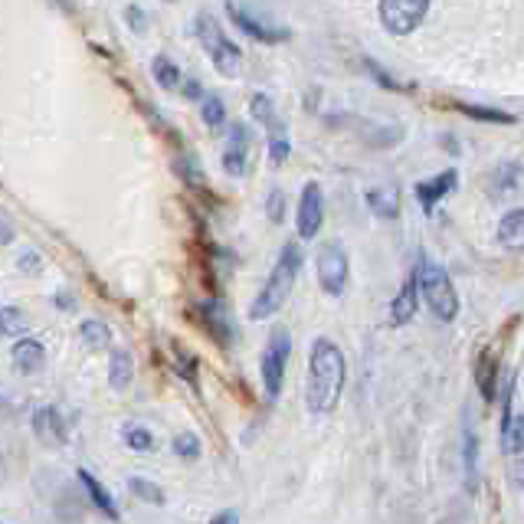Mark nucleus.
<instances>
[{
	"mask_svg": "<svg viewBox=\"0 0 524 524\" xmlns=\"http://www.w3.org/2000/svg\"><path fill=\"white\" fill-rule=\"evenodd\" d=\"M79 482H82V488L89 492V498H92V505L99 508V511H105L112 521H118V508H115V502H112V495L105 492V488L99 485V479H95L92 472H86V469H79Z\"/></svg>",
	"mask_w": 524,
	"mask_h": 524,
	"instance_id": "17",
	"label": "nucleus"
},
{
	"mask_svg": "<svg viewBox=\"0 0 524 524\" xmlns=\"http://www.w3.org/2000/svg\"><path fill=\"white\" fill-rule=\"evenodd\" d=\"M292 357V341L289 331H276L272 341L266 344V354H262V387H266L269 400H279L282 384H285V367H289Z\"/></svg>",
	"mask_w": 524,
	"mask_h": 524,
	"instance_id": "5",
	"label": "nucleus"
},
{
	"mask_svg": "<svg viewBox=\"0 0 524 524\" xmlns=\"http://www.w3.org/2000/svg\"><path fill=\"white\" fill-rule=\"evenodd\" d=\"M10 361H14V367L20 374H37L43 361H46V348L43 341L37 338H20L14 344V351H10Z\"/></svg>",
	"mask_w": 524,
	"mask_h": 524,
	"instance_id": "12",
	"label": "nucleus"
},
{
	"mask_svg": "<svg viewBox=\"0 0 524 524\" xmlns=\"http://www.w3.org/2000/svg\"><path fill=\"white\" fill-rule=\"evenodd\" d=\"M348 364H344L341 348L331 338H318L308 357V384H305V403L312 413H331L338 407Z\"/></svg>",
	"mask_w": 524,
	"mask_h": 524,
	"instance_id": "1",
	"label": "nucleus"
},
{
	"mask_svg": "<svg viewBox=\"0 0 524 524\" xmlns=\"http://www.w3.org/2000/svg\"><path fill=\"white\" fill-rule=\"evenodd\" d=\"M416 285H420V295L439 321H456L459 295H456V289H452L449 272L439 266V262H433L430 256H420V266H416Z\"/></svg>",
	"mask_w": 524,
	"mask_h": 524,
	"instance_id": "3",
	"label": "nucleus"
},
{
	"mask_svg": "<svg viewBox=\"0 0 524 524\" xmlns=\"http://www.w3.org/2000/svg\"><path fill=\"white\" fill-rule=\"evenodd\" d=\"M184 95H187V99H200V82L190 79L187 86H184Z\"/></svg>",
	"mask_w": 524,
	"mask_h": 524,
	"instance_id": "37",
	"label": "nucleus"
},
{
	"mask_svg": "<svg viewBox=\"0 0 524 524\" xmlns=\"http://www.w3.org/2000/svg\"><path fill=\"white\" fill-rule=\"evenodd\" d=\"M505 452H524V416H511L508 430H502Z\"/></svg>",
	"mask_w": 524,
	"mask_h": 524,
	"instance_id": "26",
	"label": "nucleus"
},
{
	"mask_svg": "<svg viewBox=\"0 0 524 524\" xmlns=\"http://www.w3.org/2000/svg\"><path fill=\"white\" fill-rule=\"evenodd\" d=\"M367 204L377 213V217L384 220H393L400 213V204H397V194H393L390 187H374L371 194H367Z\"/></svg>",
	"mask_w": 524,
	"mask_h": 524,
	"instance_id": "19",
	"label": "nucleus"
},
{
	"mask_svg": "<svg viewBox=\"0 0 524 524\" xmlns=\"http://www.w3.org/2000/svg\"><path fill=\"white\" fill-rule=\"evenodd\" d=\"M299 272H302V249H299V243H285L276 266H272V272H269V282L262 285L253 308H249V318L266 321V318L276 315L279 308L289 302L295 282H299Z\"/></svg>",
	"mask_w": 524,
	"mask_h": 524,
	"instance_id": "2",
	"label": "nucleus"
},
{
	"mask_svg": "<svg viewBox=\"0 0 524 524\" xmlns=\"http://www.w3.org/2000/svg\"><path fill=\"white\" fill-rule=\"evenodd\" d=\"M131 374H135V361H131V354L118 348L112 354V367H109V384L115 390H125L131 384Z\"/></svg>",
	"mask_w": 524,
	"mask_h": 524,
	"instance_id": "18",
	"label": "nucleus"
},
{
	"mask_svg": "<svg viewBox=\"0 0 524 524\" xmlns=\"http://www.w3.org/2000/svg\"><path fill=\"white\" fill-rule=\"evenodd\" d=\"M246 164H249V128L233 125L230 141H226V151H223V171L230 177H243Z\"/></svg>",
	"mask_w": 524,
	"mask_h": 524,
	"instance_id": "9",
	"label": "nucleus"
},
{
	"mask_svg": "<svg viewBox=\"0 0 524 524\" xmlns=\"http://www.w3.org/2000/svg\"><path fill=\"white\" fill-rule=\"evenodd\" d=\"M364 66H367V69H371V73H374V76L380 79V86H387V89H400V82H393V79H390V76L384 73V69H380L377 63H371V59H367V63H364Z\"/></svg>",
	"mask_w": 524,
	"mask_h": 524,
	"instance_id": "34",
	"label": "nucleus"
},
{
	"mask_svg": "<svg viewBox=\"0 0 524 524\" xmlns=\"http://www.w3.org/2000/svg\"><path fill=\"white\" fill-rule=\"evenodd\" d=\"M174 452L181 459H197L200 456V439L194 433H181V436H174Z\"/></svg>",
	"mask_w": 524,
	"mask_h": 524,
	"instance_id": "29",
	"label": "nucleus"
},
{
	"mask_svg": "<svg viewBox=\"0 0 524 524\" xmlns=\"http://www.w3.org/2000/svg\"><path fill=\"white\" fill-rule=\"evenodd\" d=\"M269 158H272V164H282L285 158H289V141H285V138H272Z\"/></svg>",
	"mask_w": 524,
	"mask_h": 524,
	"instance_id": "32",
	"label": "nucleus"
},
{
	"mask_svg": "<svg viewBox=\"0 0 524 524\" xmlns=\"http://www.w3.org/2000/svg\"><path fill=\"white\" fill-rule=\"evenodd\" d=\"M125 20H128V27L135 30V33H145L148 30V17H145V10H141V7H128L125 10Z\"/></svg>",
	"mask_w": 524,
	"mask_h": 524,
	"instance_id": "31",
	"label": "nucleus"
},
{
	"mask_svg": "<svg viewBox=\"0 0 524 524\" xmlns=\"http://www.w3.org/2000/svg\"><path fill=\"white\" fill-rule=\"evenodd\" d=\"M459 184V171L452 168V171H443V174H436L433 181H423V184H416V200H420V207L430 213L439 200H443L452 187Z\"/></svg>",
	"mask_w": 524,
	"mask_h": 524,
	"instance_id": "11",
	"label": "nucleus"
},
{
	"mask_svg": "<svg viewBox=\"0 0 524 524\" xmlns=\"http://www.w3.org/2000/svg\"><path fill=\"white\" fill-rule=\"evenodd\" d=\"M426 10H430V0H380V23L393 37H403L420 27Z\"/></svg>",
	"mask_w": 524,
	"mask_h": 524,
	"instance_id": "7",
	"label": "nucleus"
},
{
	"mask_svg": "<svg viewBox=\"0 0 524 524\" xmlns=\"http://www.w3.org/2000/svg\"><path fill=\"white\" fill-rule=\"evenodd\" d=\"M197 37H200V43H204V50L210 53L213 66H217V73L230 76V79L240 73V66H243L240 46L226 37V33L220 30V23L213 20L210 14H200L197 17Z\"/></svg>",
	"mask_w": 524,
	"mask_h": 524,
	"instance_id": "4",
	"label": "nucleus"
},
{
	"mask_svg": "<svg viewBox=\"0 0 524 524\" xmlns=\"http://www.w3.org/2000/svg\"><path fill=\"white\" fill-rule=\"evenodd\" d=\"M125 443L135 452H151L154 449V436L145 430V426H125Z\"/></svg>",
	"mask_w": 524,
	"mask_h": 524,
	"instance_id": "27",
	"label": "nucleus"
},
{
	"mask_svg": "<svg viewBox=\"0 0 524 524\" xmlns=\"http://www.w3.org/2000/svg\"><path fill=\"white\" fill-rule=\"evenodd\" d=\"M498 243L511 253H524V210H511L498 223Z\"/></svg>",
	"mask_w": 524,
	"mask_h": 524,
	"instance_id": "14",
	"label": "nucleus"
},
{
	"mask_svg": "<svg viewBox=\"0 0 524 524\" xmlns=\"http://www.w3.org/2000/svg\"><path fill=\"white\" fill-rule=\"evenodd\" d=\"M226 10H230V17H233L236 27L246 30L249 37L259 40V43H279V40L289 37V30H272V27H266V23H259L253 14H246V10L236 4V0H226Z\"/></svg>",
	"mask_w": 524,
	"mask_h": 524,
	"instance_id": "10",
	"label": "nucleus"
},
{
	"mask_svg": "<svg viewBox=\"0 0 524 524\" xmlns=\"http://www.w3.org/2000/svg\"><path fill=\"white\" fill-rule=\"evenodd\" d=\"M181 174H184V181H187V184H194V187L204 184V174H200L197 161H194V154H190V158H184V161H181Z\"/></svg>",
	"mask_w": 524,
	"mask_h": 524,
	"instance_id": "30",
	"label": "nucleus"
},
{
	"mask_svg": "<svg viewBox=\"0 0 524 524\" xmlns=\"http://www.w3.org/2000/svg\"><path fill=\"white\" fill-rule=\"evenodd\" d=\"M79 338L89 344V348H105L112 341V331L102 325V321H82Z\"/></svg>",
	"mask_w": 524,
	"mask_h": 524,
	"instance_id": "25",
	"label": "nucleus"
},
{
	"mask_svg": "<svg viewBox=\"0 0 524 524\" xmlns=\"http://www.w3.org/2000/svg\"><path fill=\"white\" fill-rule=\"evenodd\" d=\"M27 331V315H23V308L17 305H4L0 308V335L7 338H17Z\"/></svg>",
	"mask_w": 524,
	"mask_h": 524,
	"instance_id": "21",
	"label": "nucleus"
},
{
	"mask_svg": "<svg viewBox=\"0 0 524 524\" xmlns=\"http://www.w3.org/2000/svg\"><path fill=\"white\" fill-rule=\"evenodd\" d=\"M197 312H200V318H204V325H207L210 335L226 348V344L233 341V328H230V318H226V312H223V305L220 302H207V305H200Z\"/></svg>",
	"mask_w": 524,
	"mask_h": 524,
	"instance_id": "15",
	"label": "nucleus"
},
{
	"mask_svg": "<svg viewBox=\"0 0 524 524\" xmlns=\"http://www.w3.org/2000/svg\"><path fill=\"white\" fill-rule=\"evenodd\" d=\"M210 524H240V515L230 508V511H220V515H213V521Z\"/></svg>",
	"mask_w": 524,
	"mask_h": 524,
	"instance_id": "35",
	"label": "nucleus"
},
{
	"mask_svg": "<svg viewBox=\"0 0 524 524\" xmlns=\"http://www.w3.org/2000/svg\"><path fill=\"white\" fill-rule=\"evenodd\" d=\"M466 466H469V485L475 482V436L466 433Z\"/></svg>",
	"mask_w": 524,
	"mask_h": 524,
	"instance_id": "33",
	"label": "nucleus"
},
{
	"mask_svg": "<svg viewBox=\"0 0 524 524\" xmlns=\"http://www.w3.org/2000/svg\"><path fill=\"white\" fill-rule=\"evenodd\" d=\"M269 210H272V220H282V194L276 190V194H272V204H269Z\"/></svg>",
	"mask_w": 524,
	"mask_h": 524,
	"instance_id": "36",
	"label": "nucleus"
},
{
	"mask_svg": "<svg viewBox=\"0 0 524 524\" xmlns=\"http://www.w3.org/2000/svg\"><path fill=\"white\" fill-rule=\"evenodd\" d=\"M33 430L43 439L46 446H63L66 443V426H63V416L53 407H43L33 413Z\"/></svg>",
	"mask_w": 524,
	"mask_h": 524,
	"instance_id": "13",
	"label": "nucleus"
},
{
	"mask_svg": "<svg viewBox=\"0 0 524 524\" xmlns=\"http://www.w3.org/2000/svg\"><path fill=\"white\" fill-rule=\"evenodd\" d=\"M456 109H459L462 115H469V118H479V122H495V125H511V122H515V115L485 109V105H466V102H459Z\"/></svg>",
	"mask_w": 524,
	"mask_h": 524,
	"instance_id": "23",
	"label": "nucleus"
},
{
	"mask_svg": "<svg viewBox=\"0 0 524 524\" xmlns=\"http://www.w3.org/2000/svg\"><path fill=\"white\" fill-rule=\"evenodd\" d=\"M200 115H204V125L207 128H223L226 125V105H223V99L220 95H207L204 99V105H200Z\"/></svg>",
	"mask_w": 524,
	"mask_h": 524,
	"instance_id": "24",
	"label": "nucleus"
},
{
	"mask_svg": "<svg viewBox=\"0 0 524 524\" xmlns=\"http://www.w3.org/2000/svg\"><path fill=\"white\" fill-rule=\"evenodd\" d=\"M416 292H420V285H416V269H413L410 276H407V282H403V292L390 305L393 325H407V321L413 318V312H416Z\"/></svg>",
	"mask_w": 524,
	"mask_h": 524,
	"instance_id": "16",
	"label": "nucleus"
},
{
	"mask_svg": "<svg viewBox=\"0 0 524 524\" xmlns=\"http://www.w3.org/2000/svg\"><path fill=\"white\" fill-rule=\"evenodd\" d=\"M495 377H498V357H495V351H485L479 357V387H482V397L488 403L495 400Z\"/></svg>",
	"mask_w": 524,
	"mask_h": 524,
	"instance_id": "20",
	"label": "nucleus"
},
{
	"mask_svg": "<svg viewBox=\"0 0 524 524\" xmlns=\"http://www.w3.org/2000/svg\"><path fill=\"white\" fill-rule=\"evenodd\" d=\"M315 266H318V285H321V292L331 295V299H338V295L344 292V285H348V272H351L348 253H344L338 243H325V246L318 249Z\"/></svg>",
	"mask_w": 524,
	"mask_h": 524,
	"instance_id": "6",
	"label": "nucleus"
},
{
	"mask_svg": "<svg viewBox=\"0 0 524 524\" xmlns=\"http://www.w3.org/2000/svg\"><path fill=\"white\" fill-rule=\"evenodd\" d=\"M128 488H131V492H135L138 498H145V502H151V505H161V502H164V492H161L158 485H151L148 479H131Z\"/></svg>",
	"mask_w": 524,
	"mask_h": 524,
	"instance_id": "28",
	"label": "nucleus"
},
{
	"mask_svg": "<svg viewBox=\"0 0 524 524\" xmlns=\"http://www.w3.org/2000/svg\"><path fill=\"white\" fill-rule=\"evenodd\" d=\"M151 69H154V79H158L161 89H177V86H181V69H177L168 56H158V59H154Z\"/></svg>",
	"mask_w": 524,
	"mask_h": 524,
	"instance_id": "22",
	"label": "nucleus"
},
{
	"mask_svg": "<svg viewBox=\"0 0 524 524\" xmlns=\"http://www.w3.org/2000/svg\"><path fill=\"white\" fill-rule=\"evenodd\" d=\"M299 236L302 240H315L321 233V223H325V197H321V187L315 181H308L302 197H299Z\"/></svg>",
	"mask_w": 524,
	"mask_h": 524,
	"instance_id": "8",
	"label": "nucleus"
}]
</instances>
